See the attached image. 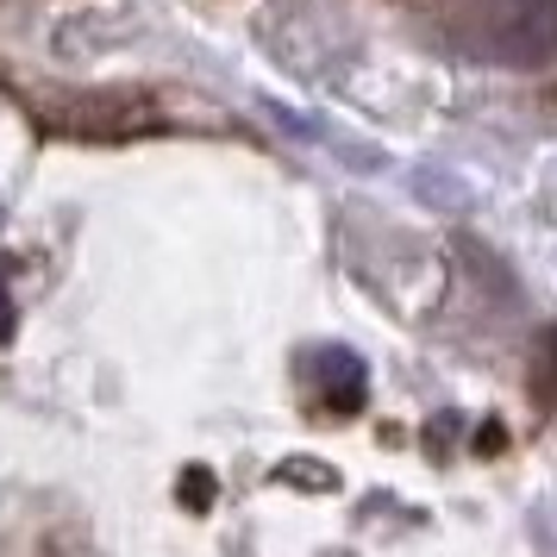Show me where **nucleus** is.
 <instances>
[{
  "instance_id": "obj_1",
  "label": "nucleus",
  "mask_w": 557,
  "mask_h": 557,
  "mask_svg": "<svg viewBox=\"0 0 557 557\" xmlns=\"http://www.w3.org/2000/svg\"><path fill=\"white\" fill-rule=\"evenodd\" d=\"M482 51L507 63H545L557 51V0H482Z\"/></svg>"
},
{
  "instance_id": "obj_2",
  "label": "nucleus",
  "mask_w": 557,
  "mask_h": 557,
  "mask_svg": "<svg viewBox=\"0 0 557 557\" xmlns=\"http://www.w3.org/2000/svg\"><path fill=\"white\" fill-rule=\"evenodd\" d=\"M532 401L557 413V332H545L539 351H532Z\"/></svg>"
},
{
  "instance_id": "obj_3",
  "label": "nucleus",
  "mask_w": 557,
  "mask_h": 557,
  "mask_svg": "<svg viewBox=\"0 0 557 557\" xmlns=\"http://www.w3.org/2000/svg\"><path fill=\"white\" fill-rule=\"evenodd\" d=\"M213 495V476H182V502H207Z\"/></svg>"
}]
</instances>
